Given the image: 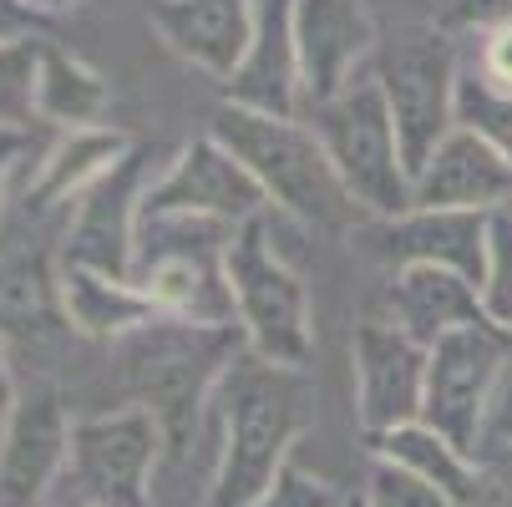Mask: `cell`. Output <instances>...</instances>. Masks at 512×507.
<instances>
[{
	"instance_id": "1",
	"label": "cell",
	"mask_w": 512,
	"mask_h": 507,
	"mask_svg": "<svg viewBox=\"0 0 512 507\" xmlns=\"http://www.w3.org/2000/svg\"><path fill=\"white\" fill-rule=\"evenodd\" d=\"M249 355L244 325H198L158 315L112 345L127 406L153 411L173 452H188L224 376Z\"/></svg>"
},
{
	"instance_id": "2",
	"label": "cell",
	"mask_w": 512,
	"mask_h": 507,
	"mask_svg": "<svg viewBox=\"0 0 512 507\" xmlns=\"http://www.w3.org/2000/svg\"><path fill=\"white\" fill-rule=\"evenodd\" d=\"M213 411L224 421V447H218L208 507H254L305 431V371L269 366L249 350L218 386Z\"/></svg>"
},
{
	"instance_id": "3",
	"label": "cell",
	"mask_w": 512,
	"mask_h": 507,
	"mask_svg": "<svg viewBox=\"0 0 512 507\" xmlns=\"http://www.w3.org/2000/svg\"><path fill=\"white\" fill-rule=\"evenodd\" d=\"M208 132L254 173L269 208L289 213V219H300L320 234H355L365 224L305 117H264V112L224 102L213 112Z\"/></svg>"
},
{
	"instance_id": "4",
	"label": "cell",
	"mask_w": 512,
	"mask_h": 507,
	"mask_svg": "<svg viewBox=\"0 0 512 507\" xmlns=\"http://www.w3.org/2000/svg\"><path fill=\"white\" fill-rule=\"evenodd\" d=\"M234 224L198 219V213H168L142 219L132 249V284L158 305V315L198 320V325H239L234 289L224 274Z\"/></svg>"
},
{
	"instance_id": "5",
	"label": "cell",
	"mask_w": 512,
	"mask_h": 507,
	"mask_svg": "<svg viewBox=\"0 0 512 507\" xmlns=\"http://www.w3.org/2000/svg\"><path fill=\"white\" fill-rule=\"evenodd\" d=\"M229 289H234V320L249 335V350L269 366L305 371L315 355V320H310V289L289 269V259L274 249V208L239 224L229 259H224Z\"/></svg>"
},
{
	"instance_id": "6",
	"label": "cell",
	"mask_w": 512,
	"mask_h": 507,
	"mask_svg": "<svg viewBox=\"0 0 512 507\" xmlns=\"http://www.w3.org/2000/svg\"><path fill=\"white\" fill-rule=\"evenodd\" d=\"M305 122L320 137L330 168L340 173L345 193L355 198L365 219H401V213H411V173H406L401 137L376 77L350 82L335 102L305 112Z\"/></svg>"
},
{
	"instance_id": "7",
	"label": "cell",
	"mask_w": 512,
	"mask_h": 507,
	"mask_svg": "<svg viewBox=\"0 0 512 507\" xmlns=\"http://www.w3.org/2000/svg\"><path fill=\"white\" fill-rule=\"evenodd\" d=\"M371 77L381 82L386 112L401 137L406 173L416 183L431 153L457 132V82H462L457 41L442 26H406L391 41H381Z\"/></svg>"
},
{
	"instance_id": "8",
	"label": "cell",
	"mask_w": 512,
	"mask_h": 507,
	"mask_svg": "<svg viewBox=\"0 0 512 507\" xmlns=\"http://www.w3.org/2000/svg\"><path fill=\"white\" fill-rule=\"evenodd\" d=\"M507 360H512V335L497 330L492 320L442 335L426 350L421 421L472 457L487 442V421H492V406L502 396Z\"/></svg>"
},
{
	"instance_id": "9",
	"label": "cell",
	"mask_w": 512,
	"mask_h": 507,
	"mask_svg": "<svg viewBox=\"0 0 512 507\" xmlns=\"http://www.w3.org/2000/svg\"><path fill=\"white\" fill-rule=\"evenodd\" d=\"M168 437L153 411L117 406L71 426V492L92 507H153V472Z\"/></svg>"
},
{
	"instance_id": "10",
	"label": "cell",
	"mask_w": 512,
	"mask_h": 507,
	"mask_svg": "<svg viewBox=\"0 0 512 507\" xmlns=\"http://www.w3.org/2000/svg\"><path fill=\"white\" fill-rule=\"evenodd\" d=\"M153 168H158L153 142H132L122 153V163L71 203V219L61 234V264H82V269H97L112 279H132L137 208H142V193L158 178Z\"/></svg>"
},
{
	"instance_id": "11",
	"label": "cell",
	"mask_w": 512,
	"mask_h": 507,
	"mask_svg": "<svg viewBox=\"0 0 512 507\" xmlns=\"http://www.w3.org/2000/svg\"><path fill=\"white\" fill-rule=\"evenodd\" d=\"M168 213H198V219H218V224L239 229V224L259 219V213H269V198L224 142L213 132H203L188 148H178V158L153 178L148 193H142L137 224L142 219H168Z\"/></svg>"
},
{
	"instance_id": "12",
	"label": "cell",
	"mask_w": 512,
	"mask_h": 507,
	"mask_svg": "<svg viewBox=\"0 0 512 507\" xmlns=\"http://www.w3.org/2000/svg\"><path fill=\"white\" fill-rule=\"evenodd\" d=\"M350 376H355V421L365 442L421 421L426 350L411 335H401L391 320H360L350 330Z\"/></svg>"
},
{
	"instance_id": "13",
	"label": "cell",
	"mask_w": 512,
	"mask_h": 507,
	"mask_svg": "<svg viewBox=\"0 0 512 507\" xmlns=\"http://www.w3.org/2000/svg\"><path fill=\"white\" fill-rule=\"evenodd\" d=\"M381 26L365 0H295V56H300V117L335 102L360 66L376 61Z\"/></svg>"
},
{
	"instance_id": "14",
	"label": "cell",
	"mask_w": 512,
	"mask_h": 507,
	"mask_svg": "<svg viewBox=\"0 0 512 507\" xmlns=\"http://www.w3.org/2000/svg\"><path fill=\"white\" fill-rule=\"evenodd\" d=\"M71 426L56 386L21 391L0 426V507H51V487L71 467Z\"/></svg>"
},
{
	"instance_id": "15",
	"label": "cell",
	"mask_w": 512,
	"mask_h": 507,
	"mask_svg": "<svg viewBox=\"0 0 512 507\" xmlns=\"http://www.w3.org/2000/svg\"><path fill=\"white\" fill-rule=\"evenodd\" d=\"M487 219L492 213H462V208H411L401 219H371L350 239L381 259L386 269H411V264H442L467 274L482 289L487 269Z\"/></svg>"
},
{
	"instance_id": "16",
	"label": "cell",
	"mask_w": 512,
	"mask_h": 507,
	"mask_svg": "<svg viewBox=\"0 0 512 507\" xmlns=\"http://www.w3.org/2000/svg\"><path fill=\"white\" fill-rule=\"evenodd\" d=\"M66 335L71 320L61 305V244L0 249V345L11 355H41Z\"/></svg>"
},
{
	"instance_id": "17",
	"label": "cell",
	"mask_w": 512,
	"mask_h": 507,
	"mask_svg": "<svg viewBox=\"0 0 512 507\" xmlns=\"http://www.w3.org/2000/svg\"><path fill=\"white\" fill-rule=\"evenodd\" d=\"M259 0H153L148 21L173 56L224 87L249 56Z\"/></svg>"
},
{
	"instance_id": "18",
	"label": "cell",
	"mask_w": 512,
	"mask_h": 507,
	"mask_svg": "<svg viewBox=\"0 0 512 507\" xmlns=\"http://www.w3.org/2000/svg\"><path fill=\"white\" fill-rule=\"evenodd\" d=\"M224 102L264 112V117H300V56H295V0H259L254 41L234 77L224 82Z\"/></svg>"
},
{
	"instance_id": "19",
	"label": "cell",
	"mask_w": 512,
	"mask_h": 507,
	"mask_svg": "<svg viewBox=\"0 0 512 507\" xmlns=\"http://www.w3.org/2000/svg\"><path fill=\"white\" fill-rule=\"evenodd\" d=\"M507 203H512V163L467 127H457L411 183V208L497 213Z\"/></svg>"
},
{
	"instance_id": "20",
	"label": "cell",
	"mask_w": 512,
	"mask_h": 507,
	"mask_svg": "<svg viewBox=\"0 0 512 507\" xmlns=\"http://www.w3.org/2000/svg\"><path fill=\"white\" fill-rule=\"evenodd\" d=\"M386 320L401 335H411L421 350H431L452 330L487 325V310H482V289L467 274L442 264H411L396 269L386 284Z\"/></svg>"
},
{
	"instance_id": "21",
	"label": "cell",
	"mask_w": 512,
	"mask_h": 507,
	"mask_svg": "<svg viewBox=\"0 0 512 507\" xmlns=\"http://www.w3.org/2000/svg\"><path fill=\"white\" fill-rule=\"evenodd\" d=\"M365 447H371V457H386V462L416 472L426 487H436L452 507H497L502 502V487L462 447H452L442 431H431L426 421L396 426V431H386V437H371Z\"/></svg>"
},
{
	"instance_id": "22",
	"label": "cell",
	"mask_w": 512,
	"mask_h": 507,
	"mask_svg": "<svg viewBox=\"0 0 512 507\" xmlns=\"http://www.w3.org/2000/svg\"><path fill=\"white\" fill-rule=\"evenodd\" d=\"M127 148H132V142H127L117 127H107V122H102V127L61 132L56 148L41 158L36 178L26 183V198H21L26 219H46L51 208H71L92 183H102V178L122 163Z\"/></svg>"
},
{
	"instance_id": "23",
	"label": "cell",
	"mask_w": 512,
	"mask_h": 507,
	"mask_svg": "<svg viewBox=\"0 0 512 507\" xmlns=\"http://www.w3.org/2000/svg\"><path fill=\"white\" fill-rule=\"evenodd\" d=\"M61 305H66L71 335L102 340V345H117L137 325L158 320V305L132 279H112L82 264H61Z\"/></svg>"
},
{
	"instance_id": "24",
	"label": "cell",
	"mask_w": 512,
	"mask_h": 507,
	"mask_svg": "<svg viewBox=\"0 0 512 507\" xmlns=\"http://www.w3.org/2000/svg\"><path fill=\"white\" fill-rule=\"evenodd\" d=\"M107 107H112V87L102 71L87 66L77 51L46 41L36 66V117L61 132H77V127H102Z\"/></svg>"
},
{
	"instance_id": "25",
	"label": "cell",
	"mask_w": 512,
	"mask_h": 507,
	"mask_svg": "<svg viewBox=\"0 0 512 507\" xmlns=\"http://www.w3.org/2000/svg\"><path fill=\"white\" fill-rule=\"evenodd\" d=\"M46 36H11L0 41V132L31 127L36 117V66Z\"/></svg>"
},
{
	"instance_id": "26",
	"label": "cell",
	"mask_w": 512,
	"mask_h": 507,
	"mask_svg": "<svg viewBox=\"0 0 512 507\" xmlns=\"http://www.w3.org/2000/svg\"><path fill=\"white\" fill-rule=\"evenodd\" d=\"M457 127L477 132L512 163V92L487 87L472 66H462V82H457Z\"/></svg>"
},
{
	"instance_id": "27",
	"label": "cell",
	"mask_w": 512,
	"mask_h": 507,
	"mask_svg": "<svg viewBox=\"0 0 512 507\" xmlns=\"http://www.w3.org/2000/svg\"><path fill=\"white\" fill-rule=\"evenodd\" d=\"M482 310L497 330L512 335V213L497 208L487 219V269H482Z\"/></svg>"
},
{
	"instance_id": "28",
	"label": "cell",
	"mask_w": 512,
	"mask_h": 507,
	"mask_svg": "<svg viewBox=\"0 0 512 507\" xmlns=\"http://www.w3.org/2000/svg\"><path fill=\"white\" fill-rule=\"evenodd\" d=\"M365 507H452L436 487H426L416 472L386 462V457H371V477H365Z\"/></svg>"
},
{
	"instance_id": "29",
	"label": "cell",
	"mask_w": 512,
	"mask_h": 507,
	"mask_svg": "<svg viewBox=\"0 0 512 507\" xmlns=\"http://www.w3.org/2000/svg\"><path fill=\"white\" fill-rule=\"evenodd\" d=\"M254 507H345V492L335 482H325V477H310L295 457H289L284 472L274 477V487Z\"/></svg>"
},
{
	"instance_id": "30",
	"label": "cell",
	"mask_w": 512,
	"mask_h": 507,
	"mask_svg": "<svg viewBox=\"0 0 512 507\" xmlns=\"http://www.w3.org/2000/svg\"><path fill=\"white\" fill-rule=\"evenodd\" d=\"M512 26V0H447L442 11V31H462V36H497Z\"/></svg>"
},
{
	"instance_id": "31",
	"label": "cell",
	"mask_w": 512,
	"mask_h": 507,
	"mask_svg": "<svg viewBox=\"0 0 512 507\" xmlns=\"http://www.w3.org/2000/svg\"><path fill=\"white\" fill-rule=\"evenodd\" d=\"M477 77L497 92H512V26L497 31V36H482V51H477Z\"/></svg>"
},
{
	"instance_id": "32",
	"label": "cell",
	"mask_w": 512,
	"mask_h": 507,
	"mask_svg": "<svg viewBox=\"0 0 512 507\" xmlns=\"http://www.w3.org/2000/svg\"><path fill=\"white\" fill-rule=\"evenodd\" d=\"M26 148H31L26 127H6V132H0V208H6V188H11V173L26 158Z\"/></svg>"
},
{
	"instance_id": "33",
	"label": "cell",
	"mask_w": 512,
	"mask_h": 507,
	"mask_svg": "<svg viewBox=\"0 0 512 507\" xmlns=\"http://www.w3.org/2000/svg\"><path fill=\"white\" fill-rule=\"evenodd\" d=\"M11 36H36V21L26 16L21 0H0V41H11Z\"/></svg>"
},
{
	"instance_id": "34",
	"label": "cell",
	"mask_w": 512,
	"mask_h": 507,
	"mask_svg": "<svg viewBox=\"0 0 512 507\" xmlns=\"http://www.w3.org/2000/svg\"><path fill=\"white\" fill-rule=\"evenodd\" d=\"M16 401H21V386H16V371H11V350L0 345V426L11 421Z\"/></svg>"
},
{
	"instance_id": "35",
	"label": "cell",
	"mask_w": 512,
	"mask_h": 507,
	"mask_svg": "<svg viewBox=\"0 0 512 507\" xmlns=\"http://www.w3.org/2000/svg\"><path fill=\"white\" fill-rule=\"evenodd\" d=\"M21 6H26V16L41 26V21H61V16H77L82 6H87V0H21Z\"/></svg>"
},
{
	"instance_id": "36",
	"label": "cell",
	"mask_w": 512,
	"mask_h": 507,
	"mask_svg": "<svg viewBox=\"0 0 512 507\" xmlns=\"http://www.w3.org/2000/svg\"><path fill=\"white\" fill-rule=\"evenodd\" d=\"M487 437H502V442H512V386L497 396V406H492V421H487Z\"/></svg>"
},
{
	"instance_id": "37",
	"label": "cell",
	"mask_w": 512,
	"mask_h": 507,
	"mask_svg": "<svg viewBox=\"0 0 512 507\" xmlns=\"http://www.w3.org/2000/svg\"><path fill=\"white\" fill-rule=\"evenodd\" d=\"M51 507H92V502H82V497H77V492H71V497H56V502H51Z\"/></svg>"
},
{
	"instance_id": "38",
	"label": "cell",
	"mask_w": 512,
	"mask_h": 507,
	"mask_svg": "<svg viewBox=\"0 0 512 507\" xmlns=\"http://www.w3.org/2000/svg\"><path fill=\"white\" fill-rule=\"evenodd\" d=\"M345 507H365V497H345Z\"/></svg>"
},
{
	"instance_id": "39",
	"label": "cell",
	"mask_w": 512,
	"mask_h": 507,
	"mask_svg": "<svg viewBox=\"0 0 512 507\" xmlns=\"http://www.w3.org/2000/svg\"><path fill=\"white\" fill-rule=\"evenodd\" d=\"M507 213H512V203H507Z\"/></svg>"
}]
</instances>
